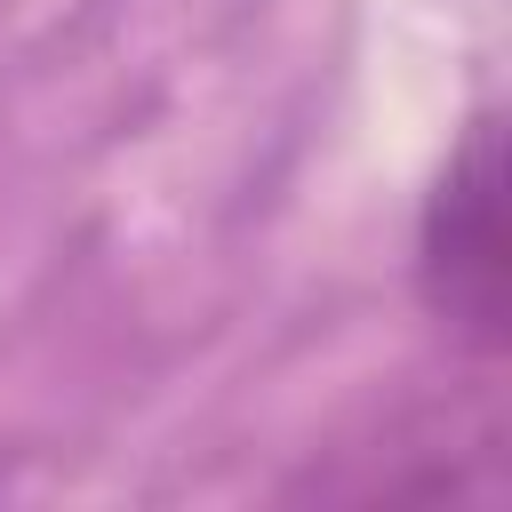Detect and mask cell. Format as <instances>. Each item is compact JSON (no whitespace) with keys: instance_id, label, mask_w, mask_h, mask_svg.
<instances>
[{"instance_id":"obj_1","label":"cell","mask_w":512,"mask_h":512,"mask_svg":"<svg viewBox=\"0 0 512 512\" xmlns=\"http://www.w3.org/2000/svg\"><path fill=\"white\" fill-rule=\"evenodd\" d=\"M416 296L472 360L512 344V232H504V120L472 112L416 208Z\"/></svg>"}]
</instances>
